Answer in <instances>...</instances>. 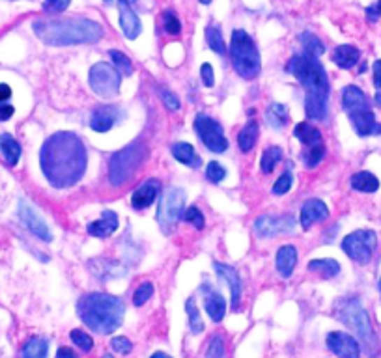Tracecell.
<instances>
[{"mask_svg": "<svg viewBox=\"0 0 381 358\" xmlns=\"http://www.w3.org/2000/svg\"><path fill=\"white\" fill-rule=\"evenodd\" d=\"M40 165L55 188L73 187L82 179L88 165L85 144L75 133H55L41 146Z\"/></svg>", "mask_w": 381, "mask_h": 358, "instance_id": "6da1fadb", "label": "cell"}, {"mask_svg": "<svg viewBox=\"0 0 381 358\" xmlns=\"http://www.w3.org/2000/svg\"><path fill=\"white\" fill-rule=\"evenodd\" d=\"M286 69L296 77L305 88V110L310 119L324 121L329 103V77L324 64L307 52L290 58Z\"/></svg>", "mask_w": 381, "mask_h": 358, "instance_id": "7a4b0ae2", "label": "cell"}, {"mask_svg": "<svg viewBox=\"0 0 381 358\" xmlns=\"http://www.w3.org/2000/svg\"><path fill=\"white\" fill-rule=\"evenodd\" d=\"M34 34L49 47H71L97 43L105 36V29L97 21L86 17L38 19L32 24Z\"/></svg>", "mask_w": 381, "mask_h": 358, "instance_id": "3957f363", "label": "cell"}, {"mask_svg": "<svg viewBox=\"0 0 381 358\" xmlns=\"http://www.w3.org/2000/svg\"><path fill=\"white\" fill-rule=\"evenodd\" d=\"M77 313L80 321L97 334H110L118 329L125 315V304L122 299L107 293H88L77 302Z\"/></svg>", "mask_w": 381, "mask_h": 358, "instance_id": "277c9868", "label": "cell"}, {"mask_svg": "<svg viewBox=\"0 0 381 358\" xmlns=\"http://www.w3.org/2000/svg\"><path fill=\"white\" fill-rule=\"evenodd\" d=\"M335 315L342 325H346L347 329L353 330V334L357 336V341L364 347L366 355L374 358L378 355L380 343H378V336L372 329V323H370L368 313L363 308L361 301L355 297L340 299L335 304Z\"/></svg>", "mask_w": 381, "mask_h": 358, "instance_id": "5b68a950", "label": "cell"}, {"mask_svg": "<svg viewBox=\"0 0 381 358\" xmlns=\"http://www.w3.org/2000/svg\"><path fill=\"white\" fill-rule=\"evenodd\" d=\"M342 108L346 110L359 137L381 135V126L375 121V116L368 105V97L357 86H346L342 91Z\"/></svg>", "mask_w": 381, "mask_h": 358, "instance_id": "8992f818", "label": "cell"}, {"mask_svg": "<svg viewBox=\"0 0 381 358\" xmlns=\"http://www.w3.org/2000/svg\"><path fill=\"white\" fill-rule=\"evenodd\" d=\"M230 57H232V66L236 69V73L239 77H243V79H257L260 71H262L260 51H258L254 40L245 30L238 29L232 32Z\"/></svg>", "mask_w": 381, "mask_h": 358, "instance_id": "52a82bcc", "label": "cell"}, {"mask_svg": "<svg viewBox=\"0 0 381 358\" xmlns=\"http://www.w3.org/2000/svg\"><path fill=\"white\" fill-rule=\"evenodd\" d=\"M148 159V148L143 142H133L114 154L108 163V181L113 187H122Z\"/></svg>", "mask_w": 381, "mask_h": 358, "instance_id": "ba28073f", "label": "cell"}, {"mask_svg": "<svg viewBox=\"0 0 381 358\" xmlns=\"http://www.w3.org/2000/svg\"><path fill=\"white\" fill-rule=\"evenodd\" d=\"M185 211V193L180 187L166 188L161 194L159 211H157V222L165 233H171Z\"/></svg>", "mask_w": 381, "mask_h": 358, "instance_id": "9c48e42d", "label": "cell"}, {"mask_svg": "<svg viewBox=\"0 0 381 358\" xmlns=\"http://www.w3.org/2000/svg\"><path fill=\"white\" fill-rule=\"evenodd\" d=\"M120 80H122V75L114 69V66L107 62L94 64L88 73L90 88L96 96L103 97V99H113L118 96Z\"/></svg>", "mask_w": 381, "mask_h": 358, "instance_id": "30bf717a", "label": "cell"}, {"mask_svg": "<svg viewBox=\"0 0 381 358\" xmlns=\"http://www.w3.org/2000/svg\"><path fill=\"white\" fill-rule=\"evenodd\" d=\"M378 235L372 230H357L342 241V251L359 265H366L374 256Z\"/></svg>", "mask_w": 381, "mask_h": 358, "instance_id": "8fae6325", "label": "cell"}, {"mask_svg": "<svg viewBox=\"0 0 381 358\" xmlns=\"http://www.w3.org/2000/svg\"><path fill=\"white\" fill-rule=\"evenodd\" d=\"M194 129H196L200 142L204 144L210 151H213V154H224L228 149V140L224 137L222 126L217 119L210 118L206 114H199L196 119H194Z\"/></svg>", "mask_w": 381, "mask_h": 358, "instance_id": "7c38bea8", "label": "cell"}, {"mask_svg": "<svg viewBox=\"0 0 381 358\" xmlns=\"http://www.w3.org/2000/svg\"><path fill=\"white\" fill-rule=\"evenodd\" d=\"M296 230V218L290 215H262L254 221V232L258 237L269 239L280 233H292Z\"/></svg>", "mask_w": 381, "mask_h": 358, "instance_id": "4fadbf2b", "label": "cell"}, {"mask_svg": "<svg viewBox=\"0 0 381 358\" xmlns=\"http://www.w3.org/2000/svg\"><path fill=\"white\" fill-rule=\"evenodd\" d=\"M19 218L23 222L24 226L29 228L30 232L34 233L36 237L41 239V241H45V243H51L52 241V232L47 226V222L38 215V211L29 204V202H24L21 200L19 202Z\"/></svg>", "mask_w": 381, "mask_h": 358, "instance_id": "5bb4252c", "label": "cell"}, {"mask_svg": "<svg viewBox=\"0 0 381 358\" xmlns=\"http://www.w3.org/2000/svg\"><path fill=\"white\" fill-rule=\"evenodd\" d=\"M327 347L338 358H361V343L347 332L335 330L327 334Z\"/></svg>", "mask_w": 381, "mask_h": 358, "instance_id": "9a60e30c", "label": "cell"}, {"mask_svg": "<svg viewBox=\"0 0 381 358\" xmlns=\"http://www.w3.org/2000/svg\"><path fill=\"white\" fill-rule=\"evenodd\" d=\"M120 118H124L122 108L114 107V105H103V107H97L92 112L90 127L96 133H107L118 124Z\"/></svg>", "mask_w": 381, "mask_h": 358, "instance_id": "2e32d148", "label": "cell"}, {"mask_svg": "<svg viewBox=\"0 0 381 358\" xmlns=\"http://www.w3.org/2000/svg\"><path fill=\"white\" fill-rule=\"evenodd\" d=\"M215 267V273L219 274V278L224 280L230 288V295H232V310L238 312L241 308V291H243V285H241V278H239L238 271L230 265H224V263H213Z\"/></svg>", "mask_w": 381, "mask_h": 358, "instance_id": "e0dca14e", "label": "cell"}, {"mask_svg": "<svg viewBox=\"0 0 381 358\" xmlns=\"http://www.w3.org/2000/svg\"><path fill=\"white\" fill-rule=\"evenodd\" d=\"M202 291H206L204 297V308L206 313L210 315V319L213 323H221L222 319H224V313H227V301H224V297L211 288L210 284L202 285Z\"/></svg>", "mask_w": 381, "mask_h": 358, "instance_id": "ac0fdd59", "label": "cell"}, {"mask_svg": "<svg viewBox=\"0 0 381 358\" xmlns=\"http://www.w3.org/2000/svg\"><path fill=\"white\" fill-rule=\"evenodd\" d=\"M329 216L327 205L318 198L307 200L301 207V226L303 230H310L314 222H324Z\"/></svg>", "mask_w": 381, "mask_h": 358, "instance_id": "d6986e66", "label": "cell"}, {"mask_svg": "<svg viewBox=\"0 0 381 358\" xmlns=\"http://www.w3.org/2000/svg\"><path fill=\"white\" fill-rule=\"evenodd\" d=\"M118 10H120V27H122V32L127 40H135L141 34L143 30V23L129 4L125 2H118Z\"/></svg>", "mask_w": 381, "mask_h": 358, "instance_id": "ffe728a7", "label": "cell"}, {"mask_svg": "<svg viewBox=\"0 0 381 358\" xmlns=\"http://www.w3.org/2000/svg\"><path fill=\"white\" fill-rule=\"evenodd\" d=\"M161 193V183L157 179H150V181L143 183L141 187L133 193L131 196V205L137 211L146 209L150 205L154 204L155 198L159 196Z\"/></svg>", "mask_w": 381, "mask_h": 358, "instance_id": "44dd1931", "label": "cell"}, {"mask_svg": "<svg viewBox=\"0 0 381 358\" xmlns=\"http://www.w3.org/2000/svg\"><path fill=\"white\" fill-rule=\"evenodd\" d=\"M118 228V215L110 209L103 211L101 218H97L92 224H88V233L94 237H110Z\"/></svg>", "mask_w": 381, "mask_h": 358, "instance_id": "7402d4cb", "label": "cell"}, {"mask_svg": "<svg viewBox=\"0 0 381 358\" xmlns=\"http://www.w3.org/2000/svg\"><path fill=\"white\" fill-rule=\"evenodd\" d=\"M297 265V251L296 246L285 245L277 251V271L282 278H288L294 273Z\"/></svg>", "mask_w": 381, "mask_h": 358, "instance_id": "603a6c76", "label": "cell"}, {"mask_svg": "<svg viewBox=\"0 0 381 358\" xmlns=\"http://www.w3.org/2000/svg\"><path fill=\"white\" fill-rule=\"evenodd\" d=\"M359 58H361V52L353 45H338L333 51V62L340 69H352L353 66H357Z\"/></svg>", "mask_w": 381, "mask_h": 358, "instance_id": "cb8c5ba5", "label": "cell"}, {"mask_svg": "<svg viewBox=\"0 0 381 358\" xmlns=\"http://www.w3.org/2000/svg\"><path fill=\"white\" fill-rule=\"evenodd\" d=\"M294 137L301 144H305L307 148H314V146H322L324 144L322 142V133H319V129L310 126L308 121L297 124L296 129H294Z\"/></svg>", "mask_w": 381, "mask_h": 358, "instance_id": "d4e9b609", "label": "cell"}, {"mask_svg": "<svg viewBox=\"0 0 381 358\" xmlns=\"http://www.w3.org/2000/svg\"><path fill=\"white\" fill-rule=\"evenodd\" d=\"M0 151H2V157L10 166H15L21 159V144L8 133L0 135Z\"/></svg>", "mask_w": 381, "mask_h": 358, "instance_id": "484cf974", "label": "cell"}, {"mask_svg": "<svg viewBox=\"0 0 381 358\" xmlns=\"http://www.w3.org/2000/svg\"><path fill=\"white\" fill-rule=\"evenodd\" d=\"M258 135H260V127H258L257 119H249L245 127L239 131L238 137V144L239 149L243 151V154H249L250 149L254 148V144L258 140Z\"/></svg>", "mask_w": 381, "mask_h": 358, "instance_id": "4316f807", "label": "cell"}, {"mask_svg": "<svg viewBox=\"0 0 381 358\" xmlns=\"http://www.w3.org/2000/svg\"><path fill=\"white\" fill-rule=\"evenodd\" d=\"M172 155H174V159L180 161V163H182V165H185V166H193V168H199V166L202 165V161H200V157L196 155L194 148L187 142L174 144V146H172Z\"/></svg>", "mask_w": 381, "mask_h": 358, "instance_id": "83f0119b", "label": "cell"}, {"mask_svg": "<svg viewBox=\"0 0 381 358\" xmlns=\"http://www.w3.org/2000/svg\"><path fill=\"white\" fill-rule=\"evenodd\" d=\"M47 355H49V341L41 336H32L21 351V358H47Z\"/></svg>", "mask_w": 381, "mask_h": 358, "instance_id": "f1b7e54d", "label": "cell"}, {"mask_svg": "<svg viewBox=\"0 0 381 358\" xmlns=\"http://www.w3.org/2000/svg\"><path fill=\"white\" fill-rule=\"evenodd\" d=\"M308 271L319 274L322 278H335L336 274L340 273V263L335 262V260H312L308 263Z\"/></svg>", "mask_w": 381, "mask_h": 358, "instance_id": "f546056e", "label": "cell"}, {"mask_svg": "<svg viewBox=\"0 0 381 358\" xmlns=\"http://www.w3.org/2000/svg\"><path fill=\"white\" fill-rule=\"evenodd\" d=\"M352 188H355L359 193H375L380 188V181L370 172H357L352 177Z\"/></svg>", "mask_w": 381, "mask_h": 358, "instance_id": "4dcf8cb0", "label": "cell"}, {"mask_svg": "<svg viewBox=\"0 0 381 358\" xmlns=\"http://www.w3.org/2000/svg\"><path fill=\"white\" fill-rule=\"evenodd\" d=\"M288 119H290V114H288L286 105L273 103V105L268 108V121L273 129H282V127L288 124Z\"/></svg>", "mask_w": 381, "mask_h": 358, "instance_id": "1f68e13d", "label": "cell"}, {"mask_svg": "<svg viewBox=\"0 0 381 358\" xmlns=\"http://www.w3.org/2000/svg\"><path fill=\"white\" fill-rule=\"evenodd\" d=\"M206 41H208V45L213 52L217 54H224L227 52V45H224V40H222V32L221 27H217V24H210L208 29H206Z\"/></svg>", "mask_w": 381, "mask_h": 358, "instance_id": "d6a6232c", "label": "cell"}, {"mask_svg": "<svg viewBox=\"0 0 381 358\" xmlns=\"http://www.w3.org/2000/svg\"><path fill=\"white\" fill-rule=\"evenodd\" d=\"M299 40H301L303 52H307V54H312V57L319 58L325 52L324 41L319 40L318 36L310 34V32H305V34H301Z\"/></svg>", "mask_w": 381, "mask_h": 358, "instance_id": "836d02e7", "label": "cell"}, {"mask_svg": "<svg viewBox=\"0 0 381 358\" xmlns=\"http://www.w3.org/2000/svg\"><path fill=\"white\" fill-rule=\"evenodd\" d=\"M108 57H110V60H113L114 69H116L122 77H131L133 64L129 58L125 57L124 52L116 51V49H110V51H108Z\"/></svg>", "mask_w": 381, "mask_h": 358, "instance_id": "e575fe53", "label": "cell"}, {"mask_svg": "<svg viewBox=\"0 0 381 358\" xmlns=\"http://www.w3.org/2000/svg\"><path fill=\"white\" fill-rule=\"evenodd\" d=\"M280 159H282V148L279 146H271L264 151L262 163H260V168H262L264 174H271L275 170V166L279 165Z\"/></svg>", "mask_w": 381, "mask_h": 358, "instance_id": "d590c367", "label": "cell"}, {"mask_svg": "<svg viewBox=\"0 0 381 358\" xmlns=\"http://www.w3.org/2000/svg\"><path fill=\"white\" fill-rule=\"evenodd\" d=\"M92 262L99 265V269H90L92 273L96 274L97 278H114V276H122L124 273H118L116 267H118V263L110 262V260H92Z\"/></svg>", "mask_w": 381, "mask_h": 358, "instance_id": "8d00e7d4", "label": "cell"}, {"mask_svg": "<svg viewBox=\"0 0 381 358\" xmlns=\"http://www.w3.org/2000/svg\"><path fill=\"white\" fill-rule=\"evenodd\" d=\"M185 308H187V315H189V330H191L193 334H200V332L204 330V323H202V318H200L199 308H196L194 299H189Z\"/></svg>", "mask_w": 381, "mask_h": 358, "instance_id": "74e56055", "label": "cell"}, {"mask_svg": "<svg viewBox=\"0 0 381 358\" xmlns=\"http://www.w3.org/2000/svg\"><path fill=\"white\" fill-rule=\"evenodd\" d=\"M69 338H71V341H73L75 345L79 347L80 351L90 352L92 349H94V340H92L90 334H86L85 330L80 329L71 330V332H69Z\"/></svg>", "mask_w": 381, "mask_h": 358, "instance_id": "f35d334b", "label": "cell"}, {"mask_svg": "<svg viewBox=\"0 0 381 358\" xmlns=\"http://www.w3.org/2000/svg\"><path fill=\"white\" fill-rule=\"evenodd\" d=\"M325 157V146H314V148H308L305 154H303V161H305V166L307 168H316V166L324 161Z\"/></svg>", "mask_w": 381, "mask_h": 358, "instance_id": "ab89813d", "label": "cell"}, {"mask_svg": "<svg viewBox=\"0 0 381 358\" xmlns=\"http://www.w3.org/2000/svg\"><path fill=\"white\" fill-rule=\"evenodd\" d=\"M163 30L171 36L182 34V23H180V19L176 17V13L172 12V10H166L163 13Z\"/></svg>", "mask_w": 381, "mask_h": 358, "instance_id": "60d3db41", "label": "cell"}, {"mask_svg": "<svg viewBox=\"0 0 381 358\" xmlns=\"http://www.w3.org/2000/svg\"><path fill=\"white\" fill-rule=\"evenodd\" d=\"M152 295H154V285L150 284V282H143L133 293V304L135 306H143V304H146L152 299Z\"/></svg>", "mask_w": 381, "mask_h": 358, "instance_id": "b9f144b4", "label": "cell"}, {"mask_svg": "<svg viewBox=\"0 0 381 358\" xmlns=\"http://www.w3.org/2000/svg\"><path fill=\"white\" fill-rule=\"evenodd\" d=\"M206 358H224V338L215 334L210 340V345L206 349Z\"/></svg>", "mask_w": 381, "mask_h": 358, "instance_id": "7bdbcfd3", "label": "cell"}, {"mask_svg": "<svg viewBox=\"0 0 381 358\" xmlns=\"http://www.w3.org/2000/svg\"><path fill=\"white\" fill-rule=\"evenodd\" d=\"M183 218H185V222L187 224H191V226H194L196 230H204V215H202V211L199 209V207H194V205H191L189 209H185V213H183Z\"/></svg>", "mask_w": 381, "mask_h": 358, "instance_id": "ee69618b", "label": "cell"}, {"mask_svg": "<svg viewBox=\"0 0 381 358\" xmlns=\"http://www.w3.org/2000/svg\"><path fill=\"white\" fill-rule=\"evenodd\" d=\"M206 177L210 179L211 183H221L224 177H227V170L222 168L217 161H211L208 168H206Z\"/></svg>", "mask_w": 381, "mask_h": 358, "instance_id": "f6af8a7d", "label": "cell"}, {"mask_svg": "<svg viewBox=\"0 0 381 358\" xmlns=\"http://www.w3.org/2000/svg\"><path fill=\"white\" fill-rule=\"evenodd\" d=\"M292 183H294V176H292L290 172H285L282 176L275 181L273 185V194L275 196H282V194H286L288 191L292 188Z\"/></svg>", "mask_w": 381, "mask_h": 358, "instance_id": "bcb514c9", "label": "cell"}, {"mask_svg": "<svg viewBox=\"0 0 381 358\" xmlns=\"http://www.w3.org/2000/svg\"><path fill=\"white\" fill-rule=\"evenodd\" d=\"M110 349H113L114 352H118V355H129L133 349V343L131 340H127L125 336H116V338L110 340Z\"/></svg>", "mask_w": 381, "mask_h": 358, "instance_id": "7dc6e473", "label": "cell"}, {"mask_svg": "<svg viewBox=\"0 0 381 358\" xmlns=\"http://www.w3.org/2000/svg\"><path fill=\"white\" fill-rule=\"evenodd\" d=\"M159 97H161V101H163V105H165V107L168 108L171 112H174V110H178V108H180V99H178L176 94H172L171 90L161 88Z\"/></svg>", "mask_w": 381, "mask_h": 358, "instance_id": "c3c4849f", "label": "cell"}, {"mask_svg": "<svg viewBox=\"0 0 381 358\" xmlns=\"http://www.w3.org/2000/svg\"><path fill=\"white\" fill-rule=\"evenodd\" d=\"M69 4H71V0H45L43 2V10L49 13H60L64 10H68Z\"/></svg>", "mask_w": 381, "mask_h": 358, "instance_id": "681fc988", "label": "cell"}, {"mask_svg": "<svg viewBox=\"0 0 381 358\" xmlns=\"http://www.w3.org/2000/svg\"><path fill=\"white\" fill-rule=\"evenodd\" d=\"M200 75H202V82H204V86L211 88V86L215 84V77H213V68H211L210 64H204V66L200 68Z\"/></svg>", "mask_w": 381, "mask_h": 358, "instance_id": "f907efd6", "label": "cell"}, {"mask_svg": "<svg viewBox=\"0 0 381 358\" xmlns=\"http://www.w3.org/2000/svg\"><path fill=\"white\" fill-rule=\"evenodd\" d=\"M380 17H381V0H378L375 4L366 8V21H368V23H375Z\"/></svg>", "mask_w": 381, "mask_h": 358, "instance_id": "816d5d0a", "label": "cell"}, {"mask_svg": "<svg viewBox=\"0 0 381 358\" xmlns=\"http://www.w3.org/2000/svg\"><path fill=\"white\" fill-rule=\"evenodd\" d=\"M15 112V108L10 105V103H0V121H6L10 119Z\"/></svg>", "mask_w": 381, "mask_h": 358, "instance_id": "f5cc1de1", "label": "cell"}, {"mask_svg": "<svg viewBox=\"0 0 381 358\" xmlns=\"http://www.w3.org/2000/svg\"><path fill=\"white\" fill-rule=\"evenodd\" d=\"M374 86L375 90L381 91V60H375L374 64Z\"/></svg>", "mask_w": 381, "mask_h": 358, "instance_id": "db71d44e", "label": "cell"}, {"mask_svg": "<svg viewBox=\"0 0 381 358\" xmlns=\"http://www.w3.org/2000/svg\"><path fill=\"white\" fill-rule=\"evenodd\" d=\"M57 358H79L71 347H60L57 351Z\"/></svg>", "mask_w": 381, "mask_h": 358, "instance_id": "11a10c76", "label": "cell"}, {"mask_svg": "<svg viewBox=\"0 0 381 358\" xmlns=\"http://www.w3.org/2000/svg\"><path fill=\"white\" fill-rule=\"evenodd\" d=\"M10 97H12V88L8 84H0V103H8Z\"/></svg>", "mask_w": 381, "mask_h": 358, "instance_id": "9f6ffc18", "label": "cell"}, {"mask_svg": "<svg viewBox=\"0 0 381 358\" xmlns=\"http://www.w3.org/2000/svg\"><path fill=\"white\" fill-rule=\"evenodd\" d=\"M152 358H171V357H168V355H166V352H155V355H154V357H152Z\"/></svg>", "mask_w": 381, "mask_h": 358, "instance_id": "6f0895ef", "label": "cell"}, {"mask_svg": "<svg viewBox=\"0 0 381 358\" xmlns=\"http://www.w3.org/2000/svg\"><path fill=\"white\" fill-rule=\"evenodd\" d=\"M375 105H378V107H381V91H378V94H375Z\"/></svg>", "mask_w": 381, "mask_h": 358, "instance_id": "680465c9", "label": "cell"}, {"mask_svg": "<svg viewBox=\"0 0 381 358\" xmlns=\"http://www.w3.org/2000/svg\"><path fill=\"white\" fill-rule=\"evenodd\" d=\"M118 2H125V4H129V6H135V4H137V0H118Z\"/></svg>", "mask_w": 381, "mask_h": 358, "instance_id": "91938a15", "label": "cell"}, {"mask_svg": "<svg viewBox=\"0 0 381 358\" xmlns=\"http://www.w3.org/2000/svg\"><path fill=\"white\" fill-rule=\"evenodd\" d=\"M202 4H211V0H200Z\"/></svg>", "mask_w": 381, "mask_h": 358, "instance_id": "94428289", "label": "cell"}, {"mask_svg": "<svg viewBox=\"0 0 381 358\" xmlns=\"http://www.w3.org/2000/svg\"><path fill=\"white\" fill-rule=\"evenodd\" d=\"M101 358H114V357H113V355H103Z\"/></svg>", "mask_w": 381, "mask_h": 358, "instance_id": "6125c7cd", "label": "cell"}, {"mask_svg": "<svg viewBox=\"0 0 381 358\" xmlns=\"http://www.w3.org/2000/svg\"><path fill=\"white\" fill-rule=\"evenodd\" d=\"M105 2H107V4H113V0H105Z\"/></svg>", "mask_w": 381, "mask_h": 358, "instance_id": "be15d7a7", "label": "cell"}, {"mask_svg": "<svg viewBox=\"0 0 381 358\" xmlns=\"http://www.w3.org/2000/svg\"><path fill=\"white\" fill-rule=\"evenodd\" d=\"M380 293H381V278H380Z\"/></svg>", "mask_w": 381, "mask_h": 358, "instance_id": "e7e4bbea", "label": "cell"}]
</instances>
